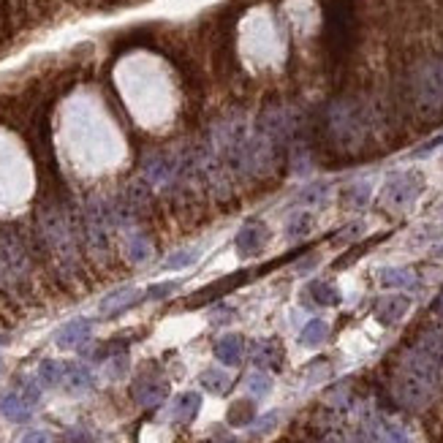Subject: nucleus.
I'll return each mask as SVG.
<instances>
[{
  "label": "nucleus",
  "mask_w": 443,
  "mask_h": 443,
  "mask_svg": "<svg viewBox=\"0 0 443 443\" xmlns=\"http://www.w3.org/2000/svg\"><path fill=\"white\" fill-rule=\"evenodd\" d=\"M416 193H419V188H413L411 174H400V177H394V180L389 183V188H386V201L394 204V207H403V204L411 201Z\"/></svg>",
  "instance_id": "obj_1"
},
{
  "label": "nucleus",
  "mask_w": 443,
  "mask_h": 443,
  "mask_svg": "<svg viewBox=\"0 0 443 443\" xmlns=\"http://www.w3.org/2000/svg\"><path fill=\"white\" fill-rule=\"evenodd\" d=\"M267 240V231L261 228V226H256V228H245L240 237H237V248L242 251V253H251V251H258L261 248V242Z\"/></svg>",
  "instance_id": "obj_2"
},
{
  "label": "nucleus",
  "mask_w": 443,
  "mask_h": 443,
  "mask_svg": "<svg viewBox=\"0 0 443 443\" xmlns=\"http://www.w3.org/2000/svg\"><path fill=\"white\" fill-rule=\"evenodd\" d=\"M251 419H253V406H251L248 400L234 403V408L228 411V421H231V424H245V421H251Z\"/></svg>",
  "instance_id": "obj_3"
},
{
  "label": "nucleus",
  "mask_w": 443,
  "mask_h": 443,
  "mask_svg": "<svg viewBox=\"0 0 443 443\" xmlns=\"http://www.w3.org/2000/svg\"><path fill=\"white\" fill-rule=\"evenodd\" d=\"M367 199H370V188H367V185H353V188L346 190V204L353 207V210L365 207V204H367Z\"/></svg>",
  "instance_id": "obj_4"
},
{
  "label": "nucleus",
  "mask_w": 443,
  "mask_h": 443,
  "mask_svg": "<svg viewBox=\"0 0 443 443\" xmlns=\"http://www.w3.org/2000/svg\"><path fill=\"white\" fill-rule=\"evenodd\" d=\"M324 332H326V326H324V324H310V329H308L302 337H305V343H310V337H318V340H321V337H324Z\"/></svg>",
  "instance_id": "obj_5"
},
{
  "label": "nucleus",
  "mask_w": 443,
  "mask_h": 443,
  "mask_svg": "<svg viewBox=\"0 0 443 443\" xmlns=\"http://www.w3.org/2000/svg\"><path fill=\"white\" fill-rule=\"evenodd\" d=\"M441 142H443V136H438V139H430V142H427V147H421V150H416L413 156H416V158H421V156H427V153H433L435 147H441Z\"/></svg>",
  "instance_id": "obj_6"
}]
</instances>
